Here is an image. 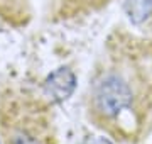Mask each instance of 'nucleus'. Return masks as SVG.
Listing matches in <instances>:
<instances>
[{"label":"nucleus","mask_w":152,"mask_h":144,"mask_svg":"<svg viewBox=\"0 0 152 144\" xmlns=\"http://www.w3.org/2000/svg\"><path fill=\"white\" fill-rule=\"evenodd\" d=\"M76 88V76L69 68H58L46 78L44 92L54 102H63L69 98Z\"/></svg>","instance_id":"obj_2"},{"label":"nucleus","mask_w":152,"mask_h":144,"mask_svg":"<svg viewBox=\"0 0 152 144\" xmlns=\"http://www.w3.org/2000/svg\"><path fill=\"white\" fill-rule=\"evenodd\" d=\"M124 10L132 24H142L152 14V0H125Z\"/></svg>","instance_id":"obj_3"},{"label":"nucleus","mask_w":152,"mask_h":144,"mask_svg":"<svg viewBox=\"0 0 152 144\" xmlns=\"http://www.w3.org/2000/svg\"><path fill=\"white\" fill-rule=\"evenodd\" d=\"M137 87L139 85L132 83L130 75L125 71L107 70L102 73L91 85V112L98 126L115 131L124 112H129L134 117L135 129L144 127L139 117L142 110L139 107Z\"/></svg>","instance_id":"obj_1"}]
</instances>
